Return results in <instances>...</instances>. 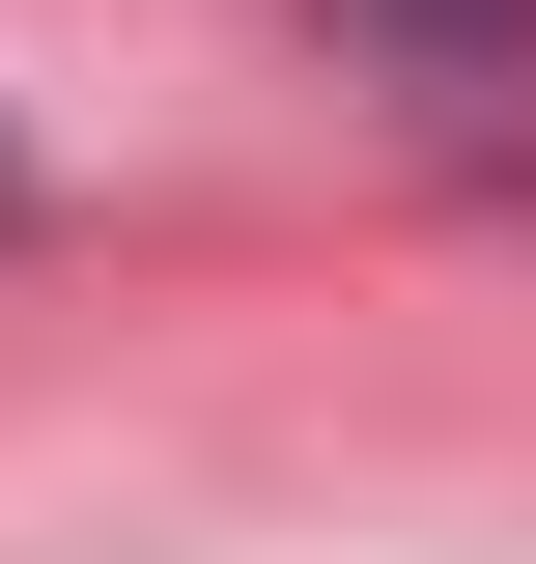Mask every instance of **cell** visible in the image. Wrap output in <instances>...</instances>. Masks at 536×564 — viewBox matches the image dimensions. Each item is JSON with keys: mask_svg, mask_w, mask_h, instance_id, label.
<instances>
[{"mask_svg": "<svg viewBox=\"0 0 536 564\" xmlns=\"http://www.w3.org/2000/svg\"><path fill=\"white\" fill-rule=\"evenodd\" d=\"M367 85H536V0H311Z\"/></svg>", "mask_w": 536, "mask_h": 564, "instance_id": "1", "label": "cell"}]
</instances>
